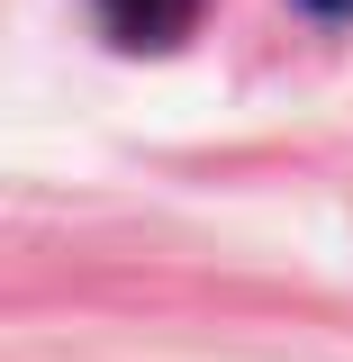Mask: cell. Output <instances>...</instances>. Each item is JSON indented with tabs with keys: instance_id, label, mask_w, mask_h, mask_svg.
I'll return each mask as SVG.
<instances>
[{
	"instance_id": "6da1fadb",
	"label": "cell",
	"mask_w": 353,
	"mask_h": 362,
	"mask_svg": "<svg viewBox=\"0 0 353 362\" xmlns=\"http://www.w3.org/2000/svg\"><path fill=\"white\" fill-rule=\"evenodd\" d=\"M91 9H100V28L118 45H173L199 18V0H91Z\"/></svg>"
}]
</instances>
